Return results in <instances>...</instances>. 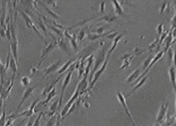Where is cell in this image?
<instances>
[{
  "mask_svg": "<svg viewBox=\"0 0 176 126\" xmlns=\"http://www.w3.org/2000/svg\"><path fill=\"white\" fill-rule=\"evenodd\" d=\"M75 61H77V59H76V58H74V59H70V60H69L68 62H66V64H64L63 66L61 67V68H60V69H59L58 72H57V74H60H60H64V73L66 72V70H67V69H68V68H70V66H71V65L73 64L74 63V62H75Z\"/></svg>",
  "mask_w": 176,
  "mask_h": 126,
  "instance_id": "603a6c76",
  "label": "cell"
},
{
  "mask_svg": "<svg viewBox=\"0 0 176 126\" xmlns=\"http://www.w3.org/2000/svg\"><path fill=\"white\" fill-rule=\"evenodd\" d=\"M118 34H119V33H118V31H111L110 33H109L108 36H105V38H108V39H112V40H113L115 37L117 36Z\"/></svg>",
  "mask_w": 176,
  "mask_h": 126,
  "instance_id": "ab89813d",
  "label": "cell"
},
{
  "mask_svg": "<svg viewBox=\"0 0 176 126\" xmlns=\"http://www.w3.org/2000/svg\"><path fill=\"white\" fill-rule=\"evenodd\" d=\"M38 3H40L42 7H43V8H44L45 10L49 13V14L52 16L53 18H55V19H60V16H59L58 14H56L55 12H53L52 9L50 8V7H48L46 5V3H43V2H38Z\"/></svg>",
  "mask_w": 176,
  "mask_h": 126,
  "instance_id": "d4e9b609",
  "label": "cell"
},
{
  "mask_svg": "<svg viewBox=\"0 0 176 126\" xmlns=\"http://www.w3.org/2000/svg\"><path fill=\"white\" fill-rule=\"evenodd\" d=\"M56 45H57V40H55L54 42H52L51 44H47V45L46 46V48L43 49V50L41 51V60H40V62H39V64H38V65H37V69H38L39 67L41 65L42 62L44 61L45 59H46V57L53 51V50L56 48Z\"/></svg>",
  "mask_w": 176,
  "mask_h": 126,
  "instance_id": "52a82bcc",
  "label": "cell"
},
{
  "mask_svg": "<svg viewBox=\"0 0 176 126\" xmlns=\"http://www.w3.org/2000/svg\"><path fill=\"white\" fill-rule=\"evenodd\" d=\"M159 125H160V124H158V123H155V124L153 126H159Z\"/></svg>",
  "mask_w": 176,
  "mask_h": 126,
  "instance_id": "f907efd6",
  "label": "cell"
},
{
  "mask_svg": "<svg viewBox=\"0 0 176 126\" xmlns=\"http://www.w3.org/2000/svg\"><path fill=\"white\" fill-rule=\"evenodd\" d=\"M43 115V112H41L39 114V115L37 116V119L34 120V123H33V125L32 126H40V124H41V116Z\"/></svg>",
  "mask_w": 176,
  "mask_h": 126,
  "instance_id": "8d00e7d4",
  "label": "cell"
},
{
  "mask_svg": "<svg viewBox=\"0 0 176 126\" xmlns=\"http://www.w3.org/2000/svg\"><path fill=\"white\" fill-rule=\"evenodd\" d=\"M19 10V12L21 13V14H22V16L23 17V18H24V20H25V22H26V25H27V27H28V28H32L33 27H35V25H34V23H33V22H32V20H31V18L30 17V16L27 13H24L23 11H22V10H20V9H18Z\"/></svg>",
  "mask_w": 176,
  "mask_h": 126,
  "instance_id": "44dd1931",
  "label": "cell"
},
{
  "mask_svg": "<svg viewBox=\"0 0 176 126\" xmlns=\"http://www.w3.org/2000/svg\"><path fill=\"white\" fill-rule=\"evenodd\" d=\"M168 107H169L168 102H166V101L162 102L161 105L160 107V110H159V112L157 114V116H156V123L161 124L163 121V119L165 117L167 111H168Z\"/></svg>",
  "mask_w": 176,
  "mask_h": 126,
  "instance_id": "30bf717a",
  "label": "cell"
},
{
  "mask_svg": "<svg viewBox=\"0 0 176 126\" xmlns=\"http://www.w3.org/2000/svg\"><path fill=\"white\" fill-rule=\"evenodd\" d=\"M111 31H108V32H105L103 34H96V33H90V32H87V38H88V40H98L99 38H102V37H105L106 36H108Z\"/></svg>",
  "mask_w": 176,
  "mask_h": 126,
  "instance_id": "ffe728a7",
  "label": "cell"
},
{
  "mask_svg": "<svg viewBox=\"0 0 176 126\" xmlns=\"http://www.w3.org/2000/svg\"><path fill=\"white\" fill-rule=\"evenodd\" d=\"M47 24V23H46ZM50 29H52L53 31H55L58 36H64V33H63V31H61L60 29H59V28H57V27H54V26H52V25H50V24H47L46 25Z\"/></svg>",
  "mask_w": 176,
  "mask_h": 126,
  "instance_id": "e575fe53",
  "label": "cell"
},
{
  "mask_svg": "<svg viewBox=\"0 0 176 126\" xmlns=\"http://www.w3.org/2000/svg\"><path fill=\"white\" fill-rule=\"evenodd\" d=\"M168 4H169V2H165V3L162 4L161 7V8H160V13H161V14H162V13L165 11V8L169 6Z\"/></svg>",
  "mask_w": 176,
  "mask_h": 126,
  "instance_id": "b9f144b4",
  "label": "cell"
},
{
  "mask_svg": "<svg viewBox=\"0 0 176 126\" xmlns=\"http://www.w3.org/2000/svg\"><path fill=\"white\" fill-rule=\"evenodd\" d=\"M108 44H106L104 47H103V49H102V50L99 51V53L98 54L97 58H96V60L94 61V68H93L92 73L90 74L89 82L92 81V78H93V77H94V74H95L96 71L101 67V65L103 64V62L105 61V59H106V54H107V52H108L107 49H108V46H109Z\"/></svg>",
  "mask_w": 176,
  "mask_h": 126,
  "instance_id": "6da1fadb",
  "label": "cell"
},
{
  "mask_svg": "<svg viewBox=\"0 0 176 126\" xmlns=\"http://www.w3.org/2000/svg\"><path fill=\"white\" fill-rule=\"evenodd\" d=\"M96 17H98V16H94V17H90V18H88V19H86V20H84V21H81V22H78V23H76L75 25H74L73 27H69V28H67L66 29V31H69V30H71L73 29V28H75V27H80V26H85L88 22H91V21H93V20H94Z\"/></svg>",
  "mask_w": 176,
  "mask_h": 126,
  "instance_id": "484cf974",
  "label": "cell"
},
{
  "mask_svg": "<svg viewBox=\"0 0 176 126\" xmlns=\"http://www.w3.org/2000/svg\"><path fill=\"white\" fill-rule=\"evenodd\" d=\"M126 33V31H125L123 33H121V34H118L117 36L115 37L114 39H113V41H112V46H111V48L108 50V52H107V54H106V59H110V56L111 54H112V52L114 51V50L116 49V47H117V44L119 43V41L122 40V38L124 36L125 34Z\"/></svg>",
  "mask_w": 176,
  "mask_h": 126,
  "instance_id": "8fae6325",
  "label": "cell"
},
{
  "mask_svg": "<svg viewBox=\"0 0 176 126\" xmlns=\"http://www.w3.org/2000/svg\"><path fill=\"white\" fill-rule=\"evenodd\" d=\"M80 89H81V82H79V84H78V86L76 87V89H75V91H74V92L72 97H71V98L68 101V102L66 104L65 107L63 108V110H62L61 112H60V116L62 117L61 119H64L65 116H66V114H67V112H68L69 110H70V107H71V105H72L75 102L76 99L78 98V96H79V95H80Z\"/></svg>",
  "mask_w": 176,
  "mask_h": 126,
  "instance_id": "7a4b0ae2",
  "label": "cell"
},
{
  "mask_svg": "<svg viewBox=\"0 0 176 126\" xmlns=\"http://www.w3.org/2000/svg\"><path fill=\"white\" fill-rule=\"evenodd\" d=\"M31 82V78L29 77H22L21 79V83L23 87H27Z\"/></svg>",
  "mask_w": 176,
  "mask_h": 126,
  "instance_id": "d590c367",
  "label": "cell"
},
{
  "mask_svg": "<svg viewBox=\"0 0 176 126\" xmlns=\"http://www.w3.org/2000/svg\"><path fill=\"white\" fill-rule=\"evenodd\" d=\"M117 19V16L115 15H104V16H102L101 17H98L96 19V21H104V22H108V24H111L112 22L116 21Z\"/></svg>",
  "mask_w": 176,
  "mask_h": 126,
  "instance_id": "d6986e66",
  "label": "cell"
},
{
  "mask_svg": "<svg viewBox=\"0 0 176 126\" xmlns=\"http://www.w3.org/2000/svg\"><path fill=\"white\" fill-rule=\"evenodd\" d=\"M46 3L47 4H51L53 7H57V4H56V1H46Z\"/></svg>",
  "mask_w": 176,
  "mask_h": 126,
  "instance_id": "f6af8a7d",
  "label": "cell"
},
{
  "mask_svg": "<svg viewBox=\"0 0 176 126\" xmlns=\"http://www.w3.org/2000/svg\"><path fill=\"white\" fill-rule=\"evenodd\" d=\"M13 119H9V120H8V122L7 123V125L6 126H10V125L13 123Z\"/></svg>",
  "mask_w": 176,
  "mask_h": 126,
  "instance_id": "c3c4849f",
  "label": "cell"
},
{
  "mask_svg": "<svg viewBox=\"0 0 176 126\" xmlns=\"http://www.w3.org/2000/svg\"><path fill=\"white\" fill-rule=\"evenodd\" d=\"M56 96V89L53 88L52 91H51V92H50L48 93V95H47V97H46V99L45 101H43L42 102H41L40 104H41V105L47 104L48 102H49V101H51V99H52V98H53L54 96Z\"/></svg>",
  "mask_w": 176,
  "mask_h": 126,
  "instance_id": "f1b7e54d",
  "label": "cell"
},
{
  "mask_svg": "<svg viewBox=\"0 0 176 126\" xmlns=\"http://www.w3.org/2000/svg\"><path fill=\"white\" fill-rule=\"evenodd\" d=\"M159 44V37H157V38L154 41H153L151 44H150V46H149L148 50H153L155 48H156V44Z\"/></svg>",
  "mask_w": 176,
  "mask_h": 126,
  "instance_id": "74e56055",
  "label": "cell"
},
{
  "mask_svg": "<svg viewBox=\"0 0 176 126\" xmlns=\"http://www.w3.org/2000/svg\"><path fill=\"white\" fill-rule=\"evenodd\" d=\"M17 64L16 63V61H15V59H13V55H11V57H10V62H9V67H10L11 69L13 70L14 75H16L17 74H18V70H17Z\"/></svg>",
  "mask_w": 176,
  "mask_h": 126,
  "instance_id": "4316f807",
  "label": "cell"
},
{
  "mask_svg": "<svg viewBox=\"0 0 176 126\" xmlns=\"http://www.w3.org/2000/svg\"><path fill=\"white\" fill-rule=\"evenodd\" d=\"M148 78H149V76L148 75H146L145 77H143L141 80H140L138 82H137V84H135V86L133 87V88L132 89V91L126 95V96H125V98H126V97H129L130 96H132L133 93H135L136 92V91L137 90H138L139 88H141L146 82H147V81L148 80Z\"/></svg>",
  "mask_w": 176,
  "mask_h": 126,
  "instance_id": "2e32d148",
  "label": "cell"
},
{
  "mask_svg": "<svg viewBox=\"0 0 176 126\" xmlns=\"http://www.w3.org/2000/svg\"><path fill=\"white\" fill-rule=\"evenodd\" d=\"M33 123H34V119L31 118V119H30L29 121H28L27 125L26 126H32V125H33Z\"/></svg>",
  "mask_w": 176,
  "mask_h": 126,
  "instance_id": "7dc6e473",
  "label": "cell"
},
{
  "mask_svg": "<svg viewBox=\"0 0 176 126\" xmlns=\"http://www.w3.org/2000/svg\"><path fill=\"white\" fill-rule=\"evenodd\" d=\"M4 120H5V107L3 109V116L1 118V120H0V123H1V125L3 126L4 125Z\"/></svg>",
  "mask_w": 176,
  "mask_h": 126,
  "instance_id": "ee69618b",
  "label": "cell"
},
{
  "mask_svg": "<svg viewBox=\"0 0 176 126\" xmlns=\"http://www.w3.org/2000/svg\"><path fill=\"white\" fill-rule=\"evenodd\" d=\"M168 73H169V76L171 82H172V85H173V88L174 90H175V66L169 67V69H168Z\"/></svg>",
  "mask_w": 176,
  "mask_h": 126,
  "instance_id": "cb8c5ba5",
  "label": "cell"
},
{
  "mask_svg": "<svg viewBox=\"0 0 176 126\" xmlns=\"http://www.w3.org/2000/svg\"><path fill=\"white\" fill-rule=\"evenodd\" d=\"M57 45H58L59 49L62 51H64L67 54H70V44H69V42H67L66 40L64 39H60L57 40Z\"/></svg>",
  "mask_w": 176,
  "mask_h": 126,
  "instance_id": "5bb4252c",
  "label": "cell"
},
{
  "mask_svg": "<svg viewBox=\"0 0 176 126\" xmlns=\"http://www.w3.org/2000/svg\"><path fill=\"white\" fill-rule=\"evenodd\" d=\"M38 25H39V27H41V29L43 31L45 36H47L48 31H47V28H46V23L42 21V19H41V17H38Z\"/></svg>",
  "mask_w": 176,
  "mask_h": 126,
  "instance_id": "4dcf8cb0",
  "label": "cell"
},
{
  "mask_svg": "<svg viewBox=\"0 0 176 126\" xmlns=\"http://www.w3.org/2000/svg\"><path fill=\"white\" fill-rule=\"evenodd\" d=\"M168 53V57H167V64L171 65V64L174 62V56H175V53L172 48L169 47V49L167 50Z\"/></svg>",
  "mask_w": 176,
  "mask_h": 126,
  "instance_id": "f546056e",
  "label": "cell"
},
{
  "mask_svg": "<svg viewBox=\"0 0 176 126\" xmlns=\"http://www.w3.org/2000/svg\"><path fill=\"white\" fill-rule=\"evenodd\" d=\"M5 34H6V36L8 39V40L11 41L12 40V36H11V31H10V26H9V23L7 24V28H6V31H5Z\"/></svg>",
  "mask_w": 176,
  "mask_h": 126,
  "instance_id": "60d3db41",
  "label": "cell"
},
{
  "mask_svg": "<svg viewBox=\"0 0 176 126\" xmlns=\"http://www.w3.org/2000/svg\"><path fill=\"white\" fill-rule=\"evenodd\" d=\"M163 28H164V26H163V23H160L157 27H156V31H157V34L159 37L161 36V34L163 33Z\"/></svg>",
  "mask_w": 176,
  "mask_h": 126,
  "instance_id": "f35d334b",
  "label": "cell"
},
{
  "mask_svg": "<svg viewBox=\"0 0 176 126\" xmlns=\"http://www.w3.org/2000/svg\"><path fill=\"white\" fill-rule=\"evenodd\" d=\"M56 126H62L60 125V119H58L57 122H56Z\"/></svg>",
  "mask_w": 176,
  "mask_h": 126,
  "instance_id": "681fc988",
  "label": "cell"
},
{
  "mask_svg": "<svg viewBox=\"0 0 176 126\" xmlns=\"http://www.w3.org/2000/svg\"><path fill=\"white\" fill-rule=\"evenodd\" d=\"M105 6H106V2H102L99 5V12L101 13H104L105 12Z\"/></svg>",
  "mask_w": 176,
  "mask_h": 126,
  "instance_id": "7bdbcfd3",
  "label": "cell"
},
{
  "mask_svg": "<svg viewBox=\"0 0 176 126\" xmlns=\"http://www.w3.org/2000/svg\"><path fill=\"white\" fill-rule=\"evenodd\" d=\"M9 47H10L11 52L13 53V57L15 59L16 63L17 64L18 62V40H11Z\"/></svg>",
  "mask_w": 176,
  "mask_h": 126,
  "instance_id": "9a60e30c",
  "label": "cell"
},
{
  "mask_svg": "<svg viewBox=\"0 0 176 126\" xmlns=\"http://www.w3.org/2000/svg\"><path fill=\"white\" fill-rule=\"evenodd\" d=\"M0 36L2 37V38H4V37L6 36V34H5V30L3 29V28H0Z\"/></svg>",
  "mask_w": 176,
  "mask_h": 126,
  "instance_id": "bcb514c9",
  "label": "cell"
},
{
  "mask_svg": "<svg viewBox=\"0 0 176 126\" xmlns=\"http://www.w3.org/2000/svg\"><path fill=\"white\" fill-rule=\"evenodd\" d=\"M117 99H118V101H119V102L122 104L123 109L125 110V112L126 113V115H127L130 117V119H131V120L132 121V125H133V126H136V124H135V121H134V119H133L132 114L130 113V111H129V109H128V107H127V105H126V98H125V96H123V94H122L120 91H117Z\"/></svg>",
  "mask_w": 176,
  "mask_h": 126,
  "instance_id": "ba28073f",
  "label": "cell"
},
{
  "mask_svg": "<svg viewBox=\"0 0 176 126\" xmlns=\"http://www.w3.org/2000/svg\"><path fill=\"white\" fill-rule=\"evenodd\" d=\"M112 4V7L114 8V13L115 16H117V17H123V18H127L128 15L126 13V12L124 11L122 5L121 3V1H117V0H112L110 2Z\"/></svg>",
  "mask_w": 176,
  "mask_h": 126,
  "instance_id": "8992f818",
  "label": "cell"
},
{
  "mask_svg": "<svg viewBox=\"0 0 176 126\" xmlns=\"http://www.w3.org/2000/svg\"><path fill=\"white\" fill-rule=\"evenodd\" d=\"M60 64H61V60H58V61L53 63V64H51L49 67L44 68V69H43V72H44L43 78H46V77H47L49 74H52L53 72L56 71V70L58 69L59 67H60Z\"/></svg>",
  "mask_w": 176,
  "mask_h": 126,
  "instance_id": "4fadbf2b",
  "label": "cell"
},
{
  "mask_svg": "<svg viewBox=\"0 0 176 126\" xmlns=\"http://www.w3.org/2000/svg\"><path fill=\"white\" fill-rule=\"evenodd\" d=\"M3 64H2V62H1V59H0V67H1V66H3Z\"/></svg>",
  "mask_w": 176,
  "mask_h": 126,
  "instance_id": "816d5d0a",
  "label": "cell"
},
{
  "mask_svg": "<svg viewBox=\"0 0 176 126\" xmlns=\"http://www.w3.org/2000/svg\"><path fill=\"white\" fill-rule=\"evenodd\" d=\"M38 102H39V99L35 100V101L31 103V106H30L28 110L23 111L22 113L17 114V115H16V117H20V116L31 117V116H32V115H33V113H34V109H35V107H36V105H37V104L38 103Z\"/></svg>",
  "mask_w": 176,
  "mask_h": 126,
  "instance_id": "7c38bea8",
  "label": "cell"
},
{
  "mask_svg": "<svg viewBox=\"0 0 176 126\" xmlns=\"http://www.w3.org/2000/svg\"><path fill=\"white\" fill-rule=\"evenodd\" d=\"M108 61H109V59H105V61L103 62V64L101 65V67L96 71V73L94 74V77H93V78H92V81L90 82V85H89V88L92 89L93 88H94V86L95 85L96 82L98 80V78L101 77V75L103 74V73H104V71L106 70V68H107V67H108Z\"/></svg>",
  "mask_w": 176,
  "mask_h": 126,
  "instance_id": "5b68a950",
  "label": "cell"
},
{
  "mask_svg": "<svg viewBox=\"0 0 176 126\" xmlns=\"http://www.w3.org/2000/svg\"><path fill=\"white\" fill-rule=\"evenodd\" d=\"M58 119H60V118L57 117L56 115H53V116H52V117L50 118V119L47 121V123L46 124V126H55Z\"/></svg>",
  "mask_w": 176,
  "mask_h": 126,
  "instance_id": "d6a6232c",
  "label": "cell"
},
{
  "mask_svg": "<svg viewBox=\"0 0 176 126\" xmlns=\"http://www.w3.org/2000/svg\"><path fill=\"white\" fill-rule=\"evenodd\" d=\"M66 37H67L70 40V46L73 47L74 50H78V44H77V36H76V34H74V35H70L68 33V31H65V34H64Z\"/></svg>",
  "mask_w": 176,
  "mask_h": 126,
  "instance_id": "ac0fdd59",
  "label": "cell"
},
{
  "mask_svg": "<svg viewBox=\"0 0 176 126\" xmlns=\"http://www.w3.org/2000/svg\"><path fill=\"white\" fill-rule=\"evenodd\" d=\"M111 24H107V25H104V26H101V27H99L98 28H97L95 31V33L96 34H103V33H105V30L108 29V27H110Z\"/></svg>",
  "mask_w": 176,
  "mask_h": 126,
  "instance_id": "836d02e7",
  "label": "cell"
},
{
  "mask_svg": "<svg viewBox=\"0 0 176 126\" xmlns=\"http://www.w3.org/2000/svg\"><path fill=\"white\" fill-rule=\"evenodd\" d=\"M39 85H40V84H37V85H36V86H33V87H29V88H27L25 90V92H24V93H23V95H22V99H21V101H20V103H19V105H18V106H17V110L16 115L18 114V112H19V111H20V109H21L22 105H23V103H24V101H26V100H27L29 96H31L32 94H33L34 90L37 88Z\"/></svg>",
  "mask_w": 176,
  "mask_h": 126,
  "instance_id": "9c48e42d",
  "label": "cell"
},
{
  "mask_svg": "<svg viewBox=\"0 0 176 126\" xmlns=\"http://www.w3.org/2000/svg\"><path fill=\"white\" fill-rule=\"evenodd\" d=\"M141 73H142V71L141 70V68H137L135 71H133L132 74H130V75L126 78V83H131L132 82L136 81V80L139 78V76L141 75Z\"/></svg>",
  "mask_w": 176,
  "mask_h": 126,
  "instance_id": "e0dca14e",
  "label": "cell"
},
{
  "mask_svg": "<svg viewBox=\"0 0 176 126\" xmlns=\"http://www.w3.org/2000/svg\"><path fill=\"white\" fill-rule=\"evenodd\" d=\"M63 76H64V74H60V77H59L57 79H56L55 81L52 82V83H51V84H50V85H49L48 87H46V88L44 89V91H43V92H41V95H46V93H49V92H50L52 91V89L55 88V86H56V83H58V82L60 80V78H62Z\"/></svg>",
  "mask_w": 176,
  "mask_h": 126,
  "instance_id": "7402d4cb",
  "label": "cell"
},
{
  "mask_svg": "<svg viewBox=\"0 0 176 126\" xmlns=\"http://www.w3.org/2000/svg\"><path fill=\"white\" fill-rule=\"evenodd\" d=\"M151 60H152V57L151 56V57H147V59L143 61V63H142V64H141V67H140V68H141V70L142 71V73H143V71H145V70L147 69V67L149 66V64H150V63H151Z\"/></svg>",
  "mask_w": 176,
  "mask_h": 126,
  "instance_id": "1f68e13d",
  "label": "cell"
},
{
  "mask_svg": "<svg viewBox=\"0 0 176 126\" xmlns=\"http://www.w3.org/2000/svg\"><path fill=\"white\" fill-rule=\"evenodd\" d=\"M75 63V62H74ZM74 63L73 64L70 66V69H69L68 71V74H66V78L63 81V85H62V88H61V92H60V100H59V104H58V108L59 110L60 109L61 107V105H62V101H63V96H64V92H65V90L67 88V86L69 85L70 82L71 80V78H72V74H73V71L75 68V64Z\"/></svg>",
  "mask_w": 176,
  "mask_h": 126,
  "instance_id": "3957f363",
  "label": "cell"
},
{
  "mask_svg": "<svg viewBox=\"0 0 176 126\" xmlns=\"http://www.w3.org/2000/svg\"><path fill=\"white\" fill-rule=\"evenodd\" d=\"M98 43H93L91 44H88L86 47H84L82 50H81L77 55H76V59L78 60V59H85V58H87L88 56L91 55V54L93 52L97 50L98 48Z\"/></svg>",
  "mask_w": 176,
  "mask_h": 126,
  "instance_id": "277c9868",
  "label": "cell"
},
{
  "mask_svg": "<svg viewBox=\"0 0 176 126\" xmlns=\"http://www.w3.org/2000/svg\"><path fill=\"white\" fill-rule=\"evenodd\" d=\"M88 29V25H85V26L80 31V32H79V34H78V37H77V39L79 40V41H82L83 39L85 37V35H86V33H87Z\"/></svg>",
  "mask_w": 176,
  "mask_h": 126,
  "instance_id": "83f0119b",
  "label": "cell"
}]
</instances>
